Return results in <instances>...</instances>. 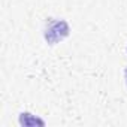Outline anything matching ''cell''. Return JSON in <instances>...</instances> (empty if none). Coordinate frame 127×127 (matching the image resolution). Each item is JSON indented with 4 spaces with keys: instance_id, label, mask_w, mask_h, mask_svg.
I'll list each match as a JSON object with an SVG mask.
<instances>
[{
    "instance_id": "6da1fadb",
    "label": "cell",
    "mask_w": 127,
    "mask_h": 127,
    "mask_svg": "<svg viewBox=\"0 0 127 127\" xmlns=\"http://www.w3.org/2000/svg\"><path fill=\"white\" fill-rule=\"evenodd\" d=\"M69 36V24L64 20H54L45 29V39L48 43L54 45Z\"/></svg>"
},
{
    "instance_id": "7a4b0ae2",
    "label": "cell",
    "mask_w": 127,
    "mask_h": 127,
    "mask_svg": "<svg viewBox=\"0 0 127 127\" xmlns=\"http://www.w3.org/2000/svg\"><path fill=\"white\" fill-rule=\"evenodd\" d=\"M20 124L21 126H36V124L45 126V121L40 120V118H37V117H33L29 112H24V114L20 115Z\"/></svg>"
},
{
    "instance_id": "3957f363",
    "label": "cell",
    "mask_w": 127,
    "mask_h": 127,
    "mask_svg": "<svg viewBox=\"0 0 127 127\" xmlns=\"http://www.w3.org/2000/svg\"><path fill=\"white\" fill-rule=\"evenodd\" d=\"M124 75H126V82H127V69H126V72H124Z\"/></svg>"
}]
</instances>
